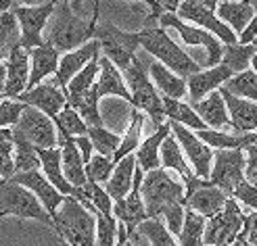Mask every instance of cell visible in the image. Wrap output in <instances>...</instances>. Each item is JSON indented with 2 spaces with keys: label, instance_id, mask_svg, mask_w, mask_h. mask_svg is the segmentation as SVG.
Listing matches in <instances>:
<instances>
[{
  "label": "cell",
  "instance_id": "6da1fadb",
  "mask_svg": "<svg viewBox=\"0 0 257 246\" xmlns=\"http://www.w3.org/2000/svg\"><path fill=\"white\" fill-rule=\"evenodd\" d=\"M98 9L96 3L92 17L88 21L75 13L71 3H57V9L46 25V44H50L59 53H73L90 40H94V32L98 28Z\"/></svg>",
  "mask_w": 257,
  "mask_h": 246
},
{
  "label": "cell",
  "instance_id": "7a4b0ae2",
  "mask_svg": "<svg viewBox=\"0 0 257 246\" xmlns=\"http://www.w3.org/2000/svg\"><path fill=\"white\" fill-rule=\"evenodd\" d=\"M143 200L147 206L149 219H157L174 204L186 206V186L178 173H172L170 169H155L151 173H145V182L140 188Z\"/></svg>",
  "mask_w": 257,
  "mask_h": 246
},
{
  "label": "cell",
  "instance_id": "3957f363",
  "mask_svg": "<svg viewBox=\"0 0 257 246\" xmlns=\"http://www.w3.org/2000/svg\"><path fill=\"white\" fill-rule=\"evenodd\" d=\"M55 219V229L67 246H96V217L73 196H65Z\"/></svg>",
  "mask_w": 257,
  "mask_h": 246
},
{
  "label": "cell",
  "instance_id": "277c9868",
  "mask_svg": "<svg viewBox=\"0 0 257 246\" xmlns=\"http://www.w3.org/2000/svg\"><path fill=\"white\" fill-rule=\"evenodd\" d=\"M138 36H140V48H145L149 55L157 59V63L165 65L182 80H188L190 75L201 71V65L192 61L159 25L157 28H143L138 32Z\"/></svg>",
  "mask_w": 257,
  "mask_h": 246
},
{
  "label": "cell",
  "instance_id": "5b68a950",
  "mask_svg": "<svg viewBox=\"0 0 257 246\" xmlns=\"http://www.w3.org/2000/svg\"><path fill=\"white\" fill-rule=\"evenodd\" d=\"M147 71H149L147 63L140 57H136L134 65L123 73V80H125V86H127V90H130V94H132V107L136 111H145L151 117L153 125L161 127L163 123H168L165 121L168 117H165L163 98L157 92L155 84L151 82V75Z\"/></svg>",
  "mask_w": 257,
  "mask_h": 246
},
{
  "label": "cell",
  "instance_id": "8992f818",
  "mask_svg": "<svg viewBox=\"0 0 257 246\" xmlns=\"http://www.w3.org/2000/svg\"><path fill=\"white\" fill-rule=\"evenodd\" d=\"M0 217L36 219L55 229V219L48 215L42 202L36 198V194L21 184L5 182V179H0Z\"/></svg>",
  "mask_w": 257,
  "mask_h": 246
},
{
  "label": "cell",
  "instance_id": "52a82bcc",
  "mask_svg": "<svg viewBox=\"0 0 257 246\" xmlns=\"http://www.w3.org/2000/svg\"><path fill=\"white\" fill-rule=\"evenodd\" d=\"M94 40L100 42V53L105 59H109L115 67L121 71V75L134 65V59L138 57L140 48V36L138 32H125L115 28L111 23L98 25L94 32Z\"/></svg>",
  "mask_w": 257,
  "mask_h": 246
},
{
  "label": "cell",
  "instance_id": "ba28073f",
  "mask_svg": "<svg viewBox=\"0 0 257 246\" xmlns=\"http://www.w3.org/2000/svg\"><path fill=\"white\" fill-rule=\"evenodd\" d=\"M13 140H23L38 150L59 148V136H57L55 121L34 107H25L19 125L15 129H11V142Z\"/></svg>",
  "mask_w": 257,
  "mask_h": 246
},
{
  "label": "cell",
  "instance_id": "9c48e42d",
  "mask_svg": "<svg viewBox=\"0 0 257 246\" xmlns=\"http://www.w3.org/2000/svg\"><path fill=\"white\" fill-rule=\"evenodd\" d=\"M215 11H217L215 0H184V3H180V9L176 15L182 21H190L192 25H197V28L213 34L217 40L226 46L238 44V36L230 30L224 21L217 19Z\"/></svg>",
  "mask_w": 257,
  "mask_h": 246
},
{
  "label": "cell",
  "instance_id": "30bf717a",
  "mask_svg": "<svg viewBox=\"0 0 257 246\" xmlns=\"http://www.w3.org/2000/svg\"><path fill=\"white\" fill-rule=\"evenodd\" d=\"M57 9V3H40V5H23L17 3L13 13L17 17L19 30H21V48H25L30 53L34 48L46 46L44 30L53 17V13Z\"/></svg>",
  "mask_w": 257,
  "mask_h": 246
},
{
  "label": "cell",
  "instance_id": "8fae6325",
  "mask_svg": "<svg viewBox=\"0 0 257 246\" xmlns=\"http://www.w3.org/2000/svg\"><path fill=\"white\" fill-rule=\"evenodd\" d=\"M159 28H163V30L174 28L180 34V38L184 40V44H188V46H205V50H207V63H205V67L207 69H213L222 63V57H224L222 42L217 40L213 34L197 28V25H190V23L182 21L176 13H165V15L159 19Z\"/></svg>",
  "mask_w": 257,
  "mask_h": 246
},
{
  "label": "cell",
  "instance_id": "7c38bea8",
  "mask_svg": "<svg viewBox=\"0 0 257 246\" xmlns=\"http://www.w3.org/2000/svg\"><path fill=\"white\" fill-rule=\"evenodd\" d=\"M245 169H247L245 150H215L209 182L224 190L232 198L236 188L247 182Z\"/></svg>",
  "mask_w": 257,
  "mask_h": 246
},
{
  "label": "cell",
  "instance_id": "4fadbf2b",
  "mask_svg": "<svg viewBox=\"0 0 257 246\" xmlns=\"http://www.w3.org/2000/svg\"><path fill=\"white\" fill-rule=\"evenodd\" d=\"M184 186H186V209L199 213L207 221L224 211V206L230 198L224 190L213 186L209 179H201L197 175L184 182Z\"/></svg>",
  "mask_w": 257,
  "mask_h": 246
},
{
  "label": "cell",
  "instance_id": "5bb4252c",
  "mask_svg": "<svg viewBox=\"0 0 257 246\" xmlns=\"http://www.w3.org/2000/svg\"><path fill=\"white\" fill-rule=\"evenodd\" d=\"M242 227H245V213L240 211V206L234 198H228L224 211L207 221V227H205V246L234 244L236 238L242 234Z\"/></svg>",
  "mask_w": 257,
  "mask_h": 246
},
{
  "label": "cell",
  "instance_id": "9a60e30c",
  "mask_svg": "<svg viewBox=\"0 0 257 246\" xmlns=\"http://www.w3.org/2000/svg\"><path fill=\"white\" fill-rule=\"evenodd\" d=\"M170 125H172V134L178 140V144L182 146L186 159H188V165L192 167L195 175L201 179H209L215 150H211L205 142H201L192 129L180 125V123H174V121H170Z\"/></svg>",
  "mask_w": 257,
  "mask_h": 246
},
{
  "label": "cell",
  "instance_id": "2e32d148",
  "mask_svg": "<svg viewBox=\"0 0 257 246\" xmlns=\"http://www.w3.org/2000/svg\"><path fill=\"white\" fill-rule=\"evenodd\" d=\"M143 182H145V171L140 169V167H136L132 192L127 194V196H125L121 202H115V204H113V215H115V219H117L119 223L125 225L127 236H134L136 229H138V225L149 219L147 206H145V200H143V194H140Z\"/></svg>",
  "mask_w": 257,
  "mask_h": 246
},
{
  "label": "cell",
  "instance_id": "e0dca14e",
  "mask_svg": "<svg viewBox=\"0 0 257 246\" xmlns=\"http://www.w3.org/2000/svg\"><path fill=\"white\" fill-rule=\"evenodd\" d=\"M19 102L28 107H34L38 111H42L46 117H50L55 121V125H59L61 121V111L67 105V94L55 84V82H44L40 86H36L34 90L23 92L19 98Z\"/></svg>",
  "mask_w": 257,
  "mask_h": 246
},
{
  "label": "cell",
  "instance_id": "ac0fdd59",
  "mask_svg": "<svg viewBox=\"0 0 257 246\" xmlns=\"http://www.w3.org/2000/svg\"><path fill=\"white\" fill-rule=\"evenodd\" d=\"M100 59V42L98 40H90L88 44H84L82 48L73 50V53H67L61 57V63H59V71L55 75V84L63 90V92H67V86L71 84V80L80 71H84L86 67L92 61Z\"/></svg>",
  "mask_w": 257,
  "mask_h": 246
},
{
  "label": "cell",
  "instance_id": "d6986e66",
  "mask_svg": "<svg viewBox=\"0 0 257 246\" xmlns=\"http://www.w3.org/2000/svg\"><path fill=\"white\" fill-rule=\"evenodd\" d=\"M11 182L21 184L23 188H28L30 192H34L36 198L42 202V206L48 211L50 217L57 215L59 206L63 204V200H65V196H63V194L48 182L40 169H38V171H28V173H15Z\"/></svg>",
  "mask_w": 257,
  "mask_h": 246
},
{
  "label": "cell",
  "instance_id": "ffe728a7",
  "mask_svg": "<svg viewBox=\"0 0 257 246\" xmlns=\"http://www.w3.org/2000/svg\"><path fill=\"white\" fill-rule=\"evenodd\" d=\"M232 77H234V73L222 63L217 65V67H213V69H205V71H199L195 75H190L186 80L190 105H197V102L205 100L211 92L220 90L228 80H232Z\"/></svg>",
  "mask_w": 257,
  "mask_h": 246
},
{
  "label": "cell",
  "instance_id": "44dd1931",
  "mask_svg": "<svg viewBox=\"0 0 257 246\" xmlns=\"http://www.w3.org/2000/svg\"><path fill=\"white\" fill-rule=\"evenodd\" d=\"M7 88L5 98L17 100L23 92H28L30 86V53L25 48H15L7 59Z\"/></svg>",
  "mask_w": 257,
  "mask_h": 246
},
{
  "label": "cell",
  "instance_id": "7402d4cb",
  "mask_svg": "<svg viewBox=\"0 0 257 246\" xmlns=\"http://www.w3.org/2000/svg\"><path fill=\"white\" fill-rule=\"evenodd\" d=\"M220 94L228 107L230 127H234L236 134H255L257 132V102L230 94L228 90H224V86L220 88Z\"/></svg>",
  "mask_w": 257,
  "mask_h": 246
},
{
  "label": "cell",
  "instance_id": "603a6c76",
  "mask_svg": "<svg viewBox=\"0 0 257 246\" xmlns=\"http://www.w3.org/2000/svg\"><path fill=\"white\" fill-rule=\"evenodd\" d=\"M172 136V125L170 121L163 123L161 127H157L155 134H151L147 140H143V144L136 150V161L138 167L145 173H151L155 169H161V144L165 142V138Z\"/></svg>",
  "mask_w": 257,
  "mask_h": 246
},
{
  "label": "cell",
  "instance_id": "cb8c5ba5",
  "mask_svg": "<svg viewBox=\"0 0 257 246\" xmlns=\"http://www.w3.org/2000/svg\"><path fill=\"white\" fill-rule=\"evenodd\" d=\"M59 146L63 152V173H65L67 182L73 188H86L88 177H86V163L80 148L75 146L73 138H63L59 136Z\"/></svg>",
  "mask_w": 257,
  "mask_h": 246
},
{
  "label": "cell",
  "instance_id": "d4e9b609",
  "mask_svg": "<svg viewBox=\"0 0 257 246\" xmlns=\"http://www.w3.org/2000/svg\"><path fill=\"white\" fill-rule=\"evenodd\" d=\"M149 75L151 82L155 84L157 92L165 98H174V100H182L188 96V84L186 80H182L180 75H176L174 71H170L165 65L161 63H151L149 65Z\"/></svg>",
  "mask_w": 257,
  "mask_h": 246
},
{
  "label": "cell",
  "instance_id": "484cf974",
  "mask_svg": "<svg viewBox=\"0 0 257 246\" xmlns=\"http://www.w3.org/2000/svg\"><path fill=\"white\" fill-rule=\"evenodd\" d=\"M30 61H32V73H30V86L28 90H34L36 86L44 84V77L57 75L59 63H61V53L55 50L50 44L30 50Z\"/></svg>",
  "mask_w": 257,
  "mask_h": 246
},
{
  "label": "cell",
  "instance_id": "4316f807",
  "mask_svg": "<svg viewBox=\"0 0 257 246\" xmlns=\"http://www.w3.org/2000/svg\"><path fill=\"white\" fill-rule=\"evenodd\" d=\"M40 154V169L44 173V177L53 184L63 196H75L78 188H73L65 173H63V152H61V146L59 148H53V150H38Z\"/></svg>",
  "mask_w": 257,
  "mask_h": 246
},
{
  "label": "cell",
  "instance_id": "83f0119b",
  "mask_svg": "<svg viewBox=\"0 0 257 246\" xmlns=\"http://www.w3.org/2000/svg\"><path fill=\"white\" fill-rule=\"evenodd\" d=\"M136 167H138L136 154H130V157L121 159L117 165H115V171H113L111 179L105 184V190H107L109 196L113 198V202H121L127 194L132 192Z\"/></svg>",
  "mask_w": 257,
  "mask_h": 246
},
{
  "label": "cell",
  "instance_id": "f1b7e54d",
  "mask_svg": "<svg viewBox=\"0 0 257 246\" xmlns=\"http://www.w3.org/2000/svg\"><path fill=\"white\" fill-rule=\"evenodd\" d=\"M195 109V113L203 119V123L207 127H213L217 132H222V127L230 125V115H228V107L220 94V90L211 92L205 100L197 102V105H190Z\"/></svg>",
  "mask_w": 257,
  "mask_h": 246
},
{
  "label": "cell",
  "instance_id": "f546056e",
  "mask_svg": "<svg viewBox=\"0 0 257 246\" xmlns=\"http://www.w3.org/2000/svg\"><path fill=\"white\" fill-rule=\"evenodd\" d=\"M215 15L220 21H224L230 30L236 36H240L247 30V25L253 21V17L257 13L253 11V7L247 3H236V0H226V3H217V11Z\"/></svg>",
  "mask_w": 257,
  "mask_h": 246
},
{
  "label": "cell",
  "instance_id": "4dcf8cb0",
  "mask_svg": "<svg viewBox=\"0 0 257 246\" xmlns=\"http://www.w3.org/2000/svg\"><path fill=\"white\" fill-rule=\"evenodd\" d=\"M195 134L211 150H245L255 140V134H226L217 132V129H203Z\"/></svg>",
  "mask_w": 257,
  "mask_h": 246
},
{
  "label": "cell",
  "instance_id": "1f68e13d",
  "mask_svg": "<svg viewBox=\"0 0 257 246\" xmlns=\"http://www.w3.org/2000/svg\"><path fill=\"white\" fill-rule=\"evenodd\" d=\"M161 167L178 173L182 177V182H188V179L195 177V171H192V167L186 163V154H184L182 146L178 144V140L174 138V134L165 138V142L161 144Z\"/></svg>",
  "mask_w": 257,
  "mask_h": 246
},
{
  "label": "cell",
  "instance_id": "d6a6232c",
  "mask_svg": "<svg viewBox=\"0 0 257 246\" xmlns=\"http://www.w3.org/2000/svg\"><path fill=\"white\" fill-rule=\"evenodd\" d=\"M161 98H163L165 117H168L170 121L180 123V125L188 127V129H195V132H203V129H209L207 125L203 123V119L195 113V109H192L190 105H186V102H182V100L165 98V96H161Z\"/></svg>",
  "mask_w": 257,
  "mask_h": 246
},
{
  "label": "cell",
  "instance_id": "836d02e7",
  "mask_svg": "<svg viewBox=\"0 0 257 246\" xmlns=\"http://www.w3.org/2000/svg\"><path fill=\"white\" fill-rule=\"evenodd\" d=\"M21 46V30L15 13H5L0 15V65L7 63L11 53Z\"/></svg>",
  "mask_w": 257,
  "mask_h": 246
},
{
  "label": "cell",
  "instance_id": "e575fe53",
  "mask_svg": "<svg viewBox=\"0 0 257 246\" xmlns=\"http://www.w3.org/2000/svg\"><path fill=\"white\" fill-rule=\"evenodd\" d=\"M98 75H100V63L96 59L71 80V84L67 86V92H65L67 94V102H75V100L84 98L90 90H92V86L96 84Z\"/></svg>",
  "mask_w": 257,
  "mask_h": 246
},
{
  "label": "cell",
  "instance_id": "d590c367",
  "mask_svg": "<svg viewBox=\"0 0 257 246\" xmlns=\"http://www.w3.org/2000/svg\"><path fill=\"white\" fill-rule=\"evenodd\" d=\"M257 55V48L253 44L245 46V44H232V46H224V57H222V65L232 71L234 75L249 71L251 69V61Z\"/></svg>",
  "mask_w": 257,
  "mask_h": 246
},
{
  "label": "cell",
  "instance_id": "8d00e7d4",
  "mask_svg": "<svg viewBox=\"0 0 257 246\" xmlns=\"http://www.w3.org/2000/svg\"><path fill=\"white\" fill-rule=\"evenodd\" d=\"M205 227H207V219L201 217L195 211L186 209L184 225L178 236L180 246H205Z\"/></svg>",
  "mask_w": 257,
  "mask_h": 246
},
{
  "label": "cell",
  "instance_id": "74e56055",
  "mask_svg": "<svg viewBox=\"0 0 257 246\" xmlns=\"http://www.w3.org/2000/svg\"><path fill=\"white\" fill-rule=\"evenodd\" d=\"M143 123H145V115L140 113V111H132V123L130 127H127V132L121 140V146L117 148V152H115V157H113V163L117 165L121 159L125 157H130V154H136V150L140 148V132H143Z\"/></svg>",
  "mask_w": 257,
  "mask_h": 246
},
{
  "label": "cell",
  "instance_id": "f35d334b",
  "mask_svg": "<svg viewBox=\"0 0 257 246\" xmlns=\"http://www.w3.org/2000/svg\"><path fill=\"white\" fill-rule=\"evenodd\" d=\"M138 236H143L151 242V246H180L176 240H174V234L168 229V225H165L161 221V217L157 219H147V221H143L138 225L136 229Z\"/></svg>",
  "mask_w": 257,
  "mask_h": 246
},
{
  "label": "cell",
  "instance_id": "ab89813d",
  "mask_svg": "<svg viewBox=\"0 0 257 246\" xmlns=\"http://www.w3.org/2000/svg\"><path fill=\"white\" fill-rule=\"evenodd\" d=\"M88 138L92 142L96 154L107 157V159L115 157V152H117V148L121 146V140H123L119 134L109 132L105 127H88Z\"/></svg>",
  "mask_w": 257,
  "mask_h": 246
},
{
  "label": "cell",
  "instance_id": "60d3db41",
  "mask_svg": "<svg viewBox=\"0 0 257 246\" xmlns=\"http://www.w3.org/2000/svg\"><path fill=\"white\" fill-rule=\"evenodd\" d=\"M224 90H228L230 94H234L238 98L257 102V73L253 69L242 71V73L234 75L232 80H228L224 84Z\"/></svg>",
  "mask_w": 257,
  "mask_h": 246
},
{
  "label": "cell",
  "instance_id": "b9f144b4",
  "mask_svg": "<svg viewBox=\"0 0 257 246\" xmlns=\"http://www.w3.org/2000/svg\"><path fill=\"white\" fill-rule=\"evenodd\" d=\"M59 136L63 138H80V136H88V125L82 119V115L75 111L73 107L65 105V109L61 111V121L57 125Z\"/></svg>",
  "mask_w": 257,
  "mask_h": 246
},
{
  "label": "cell",
  "instance_id": "7bdbcfd3",
  "mask_svg": "<svg viewBox=\"0 0 257 246\" xmlns=\"http://www.w3.org/2000/svg\"><path fill=\"white\" fill-rule=\"evenodd\" d=\"M13 144H15V173L38 171V167H40L38 148H34L23 140H13Z\"/></svg>",
  "mask_w": 257,
  "mask_h": 246
},
{
  "label": "cell",
  "instance_id": "ee69618b",
  "mask_svg": "<svg viewBox=\"0 0 257 246\" xmlns=\"http://www.w3.org/2000/svg\"><path fill=\"white\" fill-rule=\"evenodd\" d=\"M96 217V246H117V227L119 221L115 215L94 213Z\"/></svg>",
  "mask_w": 257,
  "mask_h": 246
},
{
  "label": "cell",
  "instance_id": "f6af8a7d",
  "mask_svg": "<svg viewBox=\"0 0 257 246\" xmlns=\"http://www.w3.org/2000/svg\"><path fill=\"white\" fill-rule=\"evenodd\" d=\"M115 171V163L113 159H107V157H100V154H94L92 159H90V163L86 165V177L88 182L92 184H107L111 175Z\"/></svg>",
  "mask_w": 257,
  "mask_h": 246
},
{
  "label": "cell",
  "instance_id": "bcb514c9",
  "mask_svg": "<svg viewBox=\"0 0 257 246\" xmlns=\"http://www.w3.org/2000/svg\"><path fill=\"white\" fill-rule=\"evenodd\" d=\"M25 107L28 105H23L19 100H9V98L0 100V129H7V127L15 129L21 121V115H23Z\"/></svg>",
  "mask_w": 257,
  "mask_h": 246
},
{
  "label": "cell",
  "instance_id": "7dc6e473",
  "mask_svg": "<svg viewBox=\"0 0 257 246\" xmlns=\"http://www.w3.org/2000/svg\"><path fill=\"white\" fill-rule=\"evenodd\" d=\"M15 175V144L9 140L0 142V177L11 182Z\"/></svg>",
  "mask_w": 257,
  "mask_h": 246
},
{
  "label": "cell",
  "instance_id": "c3c4849f",
  "mask_svg": "<svg viewBox=\"0 0 257 246\" xmlns=\"http://www.w3.org/2000/svg\"><path fill=\"white\" fill-rule=\"evenodd\" d=\"M165 219V225L172 231L174 236H180L182 231V225H184V217H186V206L184 204H174L170 209H165V213L161 215Z\"/></svg>",
  "mask_w": 257,
  "mask_h": 246
},
{
  "label": "cell",
  "instance_id": "681fc988",
  "mask_svg": "<svg viewBox=\"0 0 257 246\" xmlns=\"http://www.w3.org/2000/svg\"><path fill=\"white\" fill-rule=\"evenodd\" d=\"M232 198H234L236 202H240V204H245L247 209L257 211V188L251 186L249 182L240 184V186L236 188V192L232 194Z\"/></svg>",
  "mask_w": 257,
  "mask_h": 246
},
{
  "label": "cell",
  "instance_id": "f907efd6",
  "mask_svg": "<svg viewBox=\"0 0 257 246\" xmlns=\"http://www.w3.org/2000/svg\"><path fill=\"white\" fill-rule=\"evenodd\" d=\"M245 157H247V169H245V177H247L251 173H257V132L253 144L245 148Z\"/></svg>",
  "mask_w": 257,
  "mask_h": 246
},
{
  "label": "cell",
  "instance_id": "816d5d0a",
  "mask_svg": "<svg viewBox=\"0 0 257 246\" xmlns=\"http://www.w3.org/2000/svg\"><path fill=\"white\" fill-rule=\"evenodd\" d=\"M73 142H75V146L80 148L82 157H84V163L88 165V163H90V159L94 157V154H92L94 146H92V142H90V138H88V136H80V138H73Z\"/></svg>",
  "mask_w": 257,
  "mask_h": 246
},
{
  "label": "cell",
  "instance_id": "f5cc1de1",
  "mask_svg": "<svg viewBox=\"0 0 257 246\" xmlns=\"http://www.w3.org/2000/svg\"><path fill=\"white\" fill-rule=\"evenodd\" d=\"M255 40H257V15H255V17H253V21L247 25V30L238 36V44L249 46V44H253Z\"/></svg>",
  "mask_w": 257,
  "mask_h": 246
},
{
  "label": "cell",
  "instance_id": "db71d44e",
  "mask_svg": "<svg viewBox=\"0 0 257 246\" xmlns=\"http://www.w3.org/2000/svg\"><path fill=\"white\" fill-rule=\"evenodd\" d=\"M242 236L247 240L257 238V211L245 215V227H242Z\"/></svg>",
  "mask_w": 257,
  "mask_h": 246
},
{
  "label": "cell",
  "instance_id": "11a10c76",
  "mask_svg": "<svg viewBox=\"0 0 257 246\" xmlns=\"http://www.w3.org/2000/svg\"><path fill=\"white\" fill-rule=\"evenodd\" d=\"M5 88H7V65H0V98H5Z\"/></svg>",
  "mask_w": 257,
  "mask_h": 246
},
{
  "label": "cell",
  "instance_id": "9f6ffc18",
  "mask_svg": "<svg viewBox=\"0 0 257 246\" xmlns=\"http://www.w3.org/2000/svg\"><path fill=\"white\" fill-rule=\"evenodd\" d=\"M232 246H251V244H249V240H247L245 236H242V234H240V236L236 238V242H234Z\"/></svg>",
  "mask_w": 257,
  "mask_h": 246
},
{
  "label": "cell",
  "instance_id": "6f0895ef",
  "mask_svg": "<svg viewBox=\"0 0 257 246\" xmlns=\"http://www.w3.org/2000/svg\"><path fill=\"white\" fill-rule=\"evenodd\" d=\"M0 138H5L11 142V129H0Z\"/></svg>",
  "mask_w": 257,
  "mask_h": 246
},
{
  "label": "cell",
  "instance_id": "680465c9",
  "mask_svg": "<svg viewBox=\"0 0 257 246\" xmlns=\"http://www.w3.org/2000/svg\"><path fill=\"white\" fill-rule=\"evenodd\" d=\"M251 69L257 73V55H255V57H253V61H251Z\"/></svg>",
  "mask_w": 257,
  "mask_h": 246
},
{
  "label": "cell",
  "instance_id": "91938a15",
  "mask_svg": "<svg viewBox=\"0 0 257 246\" xmlns=\"http://www.w3.org/2000/svg\"><path fill=\"white\" fill-rule=\"evenodd\" d=\"M249 5H251V7H253V11L257 13V0H249Z\"/></svg>",
  "mask_w": 257,
  "mask_h": 246
},
{
  "label": "cell",
  "instance_id": "94428289",
  "mask_svg": "<svg viewBox=\"0 0 257 246\" xmlns=\"http://www.w3.org/2000/svg\"><path fill=\"white\" fill-rule=\"evenodd\" d=\"M217 246H232V244H217Z\"/></svg>",
  "mask_w": 257,
  "mask_h": 246
},
{
  "label": "cell",
  "instance_id": "6125c7cd",
  "mask_svg": "<svg viewBox=\"0 0 257 246\" xmlns=\"http://www.w3.org/2000/svg\"><path fill=\"white\" fill-rule=\"evenodd\" d=\"M253 46H255V48H257V40H255V42H253Z\"/></svg>",
  "mask_w": 257,
  "mask_h": 246
},
{
  "label": "cell",
  "instance_id": "be15d7a7",
  "mask_svg": "<svg viewBox=\"0 0 257 246\" xmlns=\"http://www.w3.org/2000/svg\"><path fill=\"white\" fill-rule=\"evenodd\" d=\"M3 140H5V138H0V142H3Z\"/></svg>",
  "mask_w": 257,
  "mask_h": 246
}]
</instances>
